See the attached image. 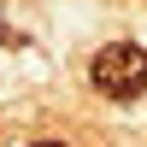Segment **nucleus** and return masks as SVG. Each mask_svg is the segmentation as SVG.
Returning <instances> with one entry per match:
<instances>
[{"instance_id":"nucleus-1","label":"nucleus","mask_w":147,"mask_h":147,"mask_svg":"<svg viewBox=\"0 0 147 147\" xmlns=\"http://www.w3.org/2000/svg\"><path fill=\"white\" fill-rule=\"evenodd\" d=\"M88 82H94V94H106V100H118V106L141 100V94H147V53H141L136 41H106V47H94Z\"/></svg>"},{"instance_id":"nucleus-2","label":"nucleus","mask_w":147,"mask_h":147,"mask_svg":"<svg viewBox=\"0 0 147 147\" xmlns=\"http://www.w3.org/2000/svg\"><path fill=\"white\" fill-rule=\"evenodd\" d=\"M35 147H65V141H35Z\"/></svg>"}]
</instances>
